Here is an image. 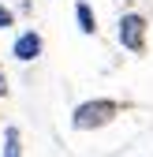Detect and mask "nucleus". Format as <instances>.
I'll return each instance as SVG.
<instances>
[{
    "mask_svg": "<svg viewBox=\"0 0 153 157\" xmlns=\"http://www.w3.org/2000/svg\"><path fill=\"white\" fill-rule=\"evenodd\" d=\"M8 94V78H4V67H0V97Z\"/></svg>",
    "mask_w": 153,
    "mask_h": 157,
    "instance_id": "obj_7",
    "label": "nucleus"
},
{
    "mask_svg": "<svg viewBox=\"0 0 153 157\" xmlns=\"http://www.w3.org/2000/svg\"><path fill=\"white\" fill-rule=\"evenodd\" d=\"M4 157H23V135H19V127L4 131Z\"/></svg>",
    "mask_w": 153,
    "mask_h": 157,
    "instance_id": "obj_5",
    "label": "nucleus"
},
{
    "mask_svg": "<svg viewBox=\"0 0 153 157\" xmlns=\"http://www.w3.org/2000/svg\"><path fill=\"white\" fill-rule=\"evenodd\" d=\"M120 45L127 52H146V19L138 11H127L120 19Z\"/></svg>",
    "mask_w": 153,
    "mask_h": 157,
    "instance_id": "obj_2",
    "label": "nucleus"
},
{
    "mask_svg": "<svg viewBox=\"0 0 153 157\" xmlns=\"http://www.w3.org/2000/svg\"><path fill=\"white\" fill-rule=\"evenodd\" d=\"M75 23H79L82 34H97V15H93V8L86 4V0H79V4H75Z\"/></svg>",
    "mask_w": 153,
    "mask_h": 157,
    "instance_id": "obj_4",
    "label": "nucleus"
},
{
    "mask_svg": "<svg viewBox=\"0 0 153 157\" xmlns=\"http://www.w3.org/2000/svg\"><path fill=\"white\" fill-rule=\"evenodd\" d=\"M41 49H45L41 34H37V30H23V34L15 37V45H11V56H15V60H23V64H30V60L41 56Z\"/></svg>",
    "mask_w": 153,
    "mask_h": 157,
    "instance_id": "obj_3",
    "label": "nucleus"
},
{
    "mask_svg": "<svg viewBox=\"0 0 153 157\" xmlns=\"http://www.w3.org/2000/svg\"><path fill=\"white\" fill-rule=\"evenodd\" d=\"M116 116H120V101H112V97H93V101H82L71 112V127L75 131H93V127L112 124Z\"/></svg>",
    "mask_w": 153,
    "mask_h": 157,
    "instance_id": "obj_1",
    "label": "nucleus"
},
{
    "mask_svg": "<svg viewBox=\"0 0 153 157\" xmlns=\"http://www.w3.org/2000/svg\"><path fill=\"white\" fill-rule=\"evenodd\" d=\"M8 26H15V15H11V8L0 4V30H8Z\"/></svg>",
    "mask_w": 153,
    "mask_h": 157,
    "instance_id": "obj_6",
    "label": "nucleus"
}]
</instances>
